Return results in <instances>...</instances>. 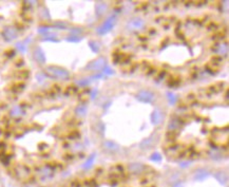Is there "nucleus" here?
Wrapping results in <instances>:
<instances>
[{
	"instance_id": "1",
	"label": "nucleus",
	"mask_w": 229,
	"mask_h": 187,
	"mask_svg": "<svg viewBox=\"0 0 229 187\" xmlns=\"http://www.w3.org/2000/svg\"><path fill=\"white\" fill-rule=\"evenodd\" d=\"M227 36L223 16L206 3L172 2L116 38L111 60L128 75L185 87L220 72Z\"/></svg>"
},
{
	"instance_id": "2",
	"label": "nucleus",
	"mask_w": 229,
	"mask_h": 187,
	"mask_svg": "<svg viewBox=\"0 0 229 187\" xmlns=\"http://www.w3.org/2000/svg\"><path fill=\"white\" fill-rule=\"evenodd\" d=\"M228 84L215 80L180 97L167 120L163 153L176 163L222 158L229 148Z\"/></svg>"
},
{
	"instance_id": "3",
	"label": "nucleus",
	"mask_w": 229,
	"mask_h": 187,
	"mask_svg": "<svg viewBox=\"0 0 229 187\" xmlns=\"http://www.w3.org/2000/svg\"><path fill=\"white\" fill-rule=\"evenodd\" d=\"M55 187H162L158 170L143 162L100 163L64 179Z\"/></svg>"
}]
</instances>
